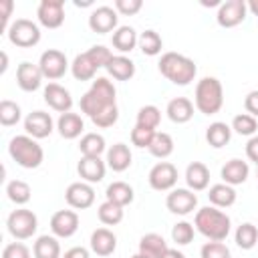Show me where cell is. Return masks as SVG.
I'll return each instance as SVG.
<instances>
[{
	"label": "cell",
	"instance_id": "obj_1",
	"mask_svg": "<svg viewBox=\"0 0 258 258\" xmlns=\"http://www.w3.org/2000/svg\"><path fill=\"white\" fill-rule=\"evenodd\" d=\"M117 109V89L107 77H97L91 89L81 97V111L93 121Z\"/></svg>",
	"mask_w": 258,
	"mask_h": 258
},
{
	"label": "cell",
	"instance_id": "obj_2",
	"mask_svg": "<svg viewBox=\"0 0 258 258\" xmlns=\"http://www.w3.org/2000/svg\"><path fill=\"white\" fill-rule=\"evenodd\" d=\"M194 228L212 242H224L232 230V220L226 212L214 206L200 208L194 218Z\"/></svg>",
	"mask_w": 258,
	"mask_h": 258
},
{
	"label": "cell",
	"instance_id": "obj_3",
	"mask_svg": "<svg viewBox=\"0 0 258 258\" xmlns=\"http://www.w3.org/2000/svg\"><path fill=\"white\" fill-rule=\"evenodd\" d=\"M157 69L167 81H171L173 85H179V87L189 85L198 75L196 62L189 56L179 54V52H163L157 62Z\"/></svg>",
	"mask_w": 258,
	"mask_h": 258
},
{
	"label": "cell",
	"instance_id": "obj_4",
	"mask_svg": "<svg viewBox=\"0 0 258 258\" xmlns=\"http://www.w3.org/2000/svg\"><path fill=\"white\" fill-rule=\"evenodd\" d=\"M194 105L204 115H216L224 107V87L216 77H204L196 85Z\"/></svg>",
	"mask_w": 258,
	"mask_h": 258
},
{
	"label": "cell",
	"instance_id": "obj_5",
	"mask_svg": "<svg viewBox=\"0 0 258 258\" xmlns=\"http://www.w3.org/2000/svg\"><path fill=\"white\" fill-rule=\"evenodd\" d=\"M10 157L24 169H36L44 161V151L40 143L30 135H16L8 143Z\"/></svg>",
	"mask_w": 258,
	"mask_h": 258
},
{
	"label": "cell",
	"instance_id": "obj_6",
	"mask_svg": "<svg viewBox=\"0 0 258 258\" xmlns=\"http://www.w3.org/2000/svg\"><path fill=\"white\" fill-rule=\"evenodd\" d=\"M6 228H8V232H10L12 238H16V240H28L38 230V218H36V214L32 210L18 208V210H14V212L8 214Z\"/></svg>",
	"mask_w": 258,
	"mask_h": 258
},
{
	"label": "cell",
	"instance_id": "obj_7",
	"mask_svg": "<svg viewBox=\"0 0 258 258\" xmlns=\"http://www.w3.org/2000/svg\"><path fill=\"white\" fill-rule=\"evenodd\" d=\"M6 36L18 48H32L40 42V28L28 18H16L6 30Z\"/></svg>",
	"mask_w": 258,
	"mask_h": 258
},
{
	"label": "cell",
	"instance_id": "obj_8",
	"mask_svg": "<svg viewBox=\"0 0 258 258\" xmlns=\"http://www.w3.org/2000/svg\"><path fill=\"white\" fill-rule=\"evenodd\" d=\"M38 67L42 71V77L48 79V81H58L60 77H64V73L69 71V60L64 56L62 50H56V48H48L40 54L38 58Z\"/></svg>",
	"mask_w": 258,
	"mask_h": 258
},
{
	"label": "cell",
	"instance_id": "obj_9",
	"mask_svg": "<svg viewBox=\"0 0 258 258\" xmlns=\"http://www.w3.org/2000/svg\"><path fill=\"white\" fill-rule=\"evenodd\" d=\"M147 181L155 191H171L177 183V167L169 161H159L149 169Z\"/></svg>",
	"mask_w": 258,
	"mask_h": 258
},
{
	"label": "cell",
	"instance_id": "obj_10",
	"mask_svg": "<svg viewBox=\"0 0 258 258\" xmlns=\"http://www.w3.org/2000/svg\"><path fill=\"white\" fill-rule=\"evenodd\" d=\"M248 14V4L246 0H226L220 4L216 12V20L222 28H234L244 22Z\"/></svg>",
	"mask_w": 258,
	"mask_h": 258
},
{
	"label": "cell",
	"instance_id": "obj_11",
	"mask_svg": "<svg viewBox=\"0 0 258 258\" xmlns=\"http://www.w3.org/2000/svg\"><path fill=\"white\" fill-rule=\"evenodd\" d=\"M165 206L175 216H187L198 208V196L189 187H173L165 198Z\"/></svg>",
	"mask_w": 258,
	"mask_h": 258
},
{
	"label": "cell",
	"instance_id": "obj_12",
	"mask_svg": "<svg viewBox=\"0 0 258 258\" xmlns=\"http://www.w3.org/2000/svg\"><path fill=\"white\" fill-rule=\"evenodd\" d=\"M119 12L111 6H97L91 14H89V28L97 34H107V32H115L119 26Z\"/></svg>",
	"mask_w": 258,
	"mask_h": 258
},
{
	"label": "cell",
	"instance_id": "obj_13",
	"mask_svg": "<svg viewBox=\"0 0 258 258\" xmlns=\"http://www.w3.org/2000/svg\"><path fill=\"white\" fill-rule=\"evenodd\" d=\"M36 18L44 28H58L64 22V2L62 0H40L36 8Z\"/></svg>",
	"mask_w": 258,
	"mask_h": 258
},
{
	"label": "cell",
	"instance_id": "obj_14",
	"mask_svg": "<svg viewBox=\"0 0 258 258\" xmlns=\"http://www.w3.org/2000/svg\"><path fill=\"white\" fill-rule=\"evenodd\" d=\"M52 129H54V121H52L50 113H46V111H32V113H28L24 117V131H26V135L34 137L36 141L48 137L52 133Z\"/></svg>",
	"mask_w": 258,
	"mask_h": 258
},
{
	"label": "cell",
	"instance_id": "obj_15",
	"mask_svg": "<svg viewBox=\"0 0 258 258\" xmlns=\"http://www.w3.org/2000/svg\"><path fill=\"white\" fill-rule=\"evenodd\" d=\"M79 230V214L75 210H58L50 218V232L56 238H71Z\"/></svg>",
	"mask_w": 258,
	"mask_h": 258
},
{
	"label": "cell",
	"instance_id": "obj_16",
	"mask_svg": "<svg viewBox=\"0 0 258 258\" xmlns=\"http://www.w3.org/2000/svg\"><path fill=\"white\" fill-rule=\"evenodd\" d=\"M64 200L75 210H87V208H91L95 204V189L87 181H75V183H71L67 187Z\"/></svg>",
	"mask_w": 258,
	"mask_h": 258
},
{
	"label": "cell",
	"instance_id": "obj_17",
	"mask_svg": "<svg viewBox=\"0 0 258 258\" xmlns=\"http://www.w3.org/2000/svg\"><path fill=\"white\" fill-rule=\"evenodd\" d=\"M42 97H44V103L52 109V111H56V113H69L71 111V107H73V97H71V93H69V89H64L62 85H58V83H48L46 87H44V91H42Z\"/></svg>",
	"mask_w": 258,
	"mask_h": 258
},
{
	"label": "cell",
	"instance_id": "obj_18",
	"mask_svg": "<svg viewBox=\"0 0 258 258\" xmlns=\"http://www.w3.org/2000/svg\"><path fill=\"white\" fill-rule=\"evenodd\" d=\"M42 79H44V77H42V71H40V67L34 64V62L24 60V62H20L18 69H16V85H18L24 93H34L36 89H40Z\"/></svg>",
	"mask_w": 258,
	"mask_h": 258
},
{
	"label": "cell",
	"instance_id": "obj_19",
	"mask_svg": "<svg viewBox=\"0 0 258 258\" xmlns=\"http://www.w3.org/2000/svg\"><path fill=\"white\" fill-rule=\"evenodd\" d=\"M77 171L81 175V181H87L93 185V183L103 181L105 171H107V161H103L101 157H81Z\"/></svg>",
	"mask_w": 258,
	"mask_h": 258
},
{
	"label": "cell",
	"instance_id": "obj_20",
	"mask_svg": "<svg viewBox=\"0 0 258 258\" xmlns=\"http://www.w3.org/2000/svg\"><path fill=\"white\" fill-rule=\"evenodd\" d=\"M117 248V236L109 230V228H97L91 234V252L105 258L111 256Z\"/></svg>",
	"mask_w": 258,
	"mask_h": 258
},
{
	"label": "cell",
	"instance_id": "obj_21",
	"mask_svg": "<svg viewBox=\"0 0 258 258\" xmlns=\"http://www.w3.org/2000/svg\"><path fill=\"white\" fill-rule=\"evenodd\" d=\"M248 173H250L248 163L242 161V159H238V157L226 161V163L222 165V169H220V175H222L224 183H228V185H232V187L244 183V181L248 179Z\"/></svg>",
	"mask_w": 258,
	"mask_h": 258
},
{
	"label": "cell",
	"instance_id": "obj_22",
	"mask_svg": "<svg viewBox=\"0 0 258 258\" xmlns=\"http://www.w3.org/2000/svg\"><path fill=\"white\" fill-rule=\"evenodd\" d=\"M131 159H133V155H131L129 145L115 143V145H111L107 149V159L105 161H107V167H111L113 171L121 173V171H125V169L131 167Z\"/></svg>",
	"mask_w": 258,
	"mask_h": 258
},
{
	"label": "cell",
	"instance_id": "obj_23",
	"mask_svg": "<svg viewBox=\"0 0 258 258\" xmlns=\"http://www.w3.org/2000/svg\"><path fill=\"white\" fill-rule=\"evenodd\" d=\"M185 183L191 191H202L210 185V169L202 161H191L185 167Z\"/></svg>",
	"mask_w": 258,
	"mask_h": 258
},
{
	"label": "cell",
	"instance_id": "obj_24",
	"mask_svg": "<svg viewBox=\"0 0 258 258\" xmlns=\"http://www.w3.org/2000/svg\"><path fill=\"white\" fill-rule=\"evenodd\" d=\"M56 129H58V135L62 139H77L81 137L83 129H85V121L79 113H62L56 121Z\"/></svg>",
	"mask_w": 258,
	"mask_h": 258
},
{
	"label": "cell",
	"instance_id": "obj_25",
	"mask_svg": "<svg viewBox=\"0 0 258 258\" xmlns=\"http://www.w3.org/2000/svg\"><path fill=\"white\" fill-rule=\"evenodd\" d=\"M165 113L169 117V121L181 125V123H187L191 117H194V103L187 99V97H175L167 103L165 107Z\"/></svg>",
	"mask_w": 258,
	"mask_h": 258
},
{
	"label": "cell",
	"instance_id": "obj_26",
	"mask_svg": "<svg viewBox=\"0 0 258 258\" xmlns=\"http://www.w3.org/2000/svg\"><path fill=\"white\" fill-rule=\"evenodd\" d=\"M105 69L109 77H113L115 81H129L135 75V62L125 54H113V58Z\"/></svg>",
	"mask_w": 258,
	"mask_h": 258
},
{
	"label": "cell",
	"instance_id": "obj_27",
	"mask_svg": "<svg viewBox=\"0 0 258 258\" xmlns=\"http://www.w3.org/2000/svg\"><path fill=\"white\" fill-rule=\"evenodd\" d=\"M236 198H238L236 189L232 185L224 183V181L222 183H214L208 189V200H210V204L214 208H230V206L236 204Z\"/></svg>",
	"mask_w": 258,
	"mask_h": 258
},
{
	"label": "cell",
	"instance_id": "obj_28",
	"mask_svg": "<svg viewBox=\"0 0 258 258\" xmlns=\"http://www.w3.org/2000/svg\"><path fill=\"white\" fill-rule=\"evenodd\" d=\"M111 42H113V48H117L121 54H125V52H131L137 46L139 36H137V32H135L133 26H119L113 32Z\"/></svg>",
	"mask_w": 258,
	"mask_h": 258
},
{
	"label": "cell",
	"instance_id": "obj_29",
	"mask_svg": "<svg viewBox=\"0 0 258 258\" xmlns=\"http://www.w3.org/2000/svg\"><path fill=\"white\" fill-rule=\"evenodd\" d=\"M79 151L83 157H101L107 153V143L101 133H85L79 141Z\"/></svg>",
	"mask_w": 258,
	"mask_h": 258
},
{
	"label": "cell",
	"instance_id": "obj_30",
	"mask_svg": "<svg viewBox=\"0 0 258 258\" xmlns=\"http://www.w3.org/2000/svg\"><path fill=\"white\" fill-rule=\"evenodd\" d=\"M133 198H135V191H133V187H131L129 183H125V181H113V183H109L107 189H105V200H109V202H113V204H117V206H121V208L129 206V204L133 202Z\"/></svg>",
	"mask_w": 258,
	"mask_h": 258
},
{
	"label": "cell",
	"instance_id": "obj_31",
	"mask_svg": "<svg viewBox=\"0 0 258 258\" xmlns=\"http://www.w3.org/2000/svg\"><path fill=\"white\" fill-rule=\"evenodd\" d=\"M32 254H34V258H62L58 238L48 236V234L38 236L34 246H32Z\"/></svg>",
	"mask_w": 258,
	"mask_h": 258
},
{
	"label": "cell",
	"instance_id": "obj_32",
	"mask_svg": "<svg viewBox=\"0 0 258 258\" xmlns=\"http://www.w3.org/2000/svg\"><path fill=\"white\" fill-rule=\"evenodd\" d=\"M232 139V127L226 125L224 121H214L208 125L206 129V141L214 147V149H220L224 145H228Z\"/></svg>",
	"mask_w": 258,
	"mask_h": 258
},
{
	"label": "cell",
	"instance_id": "obj_33",
	"mask_svg": "<svg viewBox=\"0 0 258 258\" xmlns=\"http://www.w3.org/2000/svg\"><path fill=\"white\" fill-rule=\"evenodd\" d=\"M167 242L163 240L161 234H155V232H149L145 236H141L139 240V252L149 256V258H159L165 250H167Z\"/></svg>",
	"mask_w": 258,
	"mask_h": 258
},
{
	"label": "cell",
	"instance_id": "obj_34",
	"mask_svg": "<svg viewBox=\"0 0 258 258\" xmlns=\"http://www.w3.org/2000/svg\"><path fill=\"white\" fill-rule=\"evenodd\" d=\"M71 73L77 81H95V73L97 67L91 62V58L87 56V52H81L73 58L71 62Z\"/></svg>",
	"mask_w": 258,
	"mask_h": 258
},
{
	"label": "cell",
	"instance_id": "obj_35",
	"mask_svg": "<svg viewBox=\"0 0 258 258\" xmlns=\"http://www.w3.org/2000/svg\"><path fill=\"white\" fill-rule=\"evenodd\" d=\"M173 149H175L173 137L169 133H165V131H157L155 137H153V141H151V145H149V153L153 157H157V159L169 157L173 153Z\"/></svg>",
	"mask_w": 258,
	"mask_h": 258
},
{
	"label": "cell",
	"instance_id": "obj_36",
	"mask_svg": "<svg viewBox=\"0 0 258 258\" xmlns=\"http://www.w3.org/2000/svg\"><path fill=\"white\" fill-rule=\"evenodd\" d=\"M234 240L238 244V248L242 250H252L256 244H258V228L250 222H244L236 228V234H234Z\"/></svg>",
	"mask_w": 258,
	"mask_h": 258
},
{
	"label": "cell",
	"instance_id": "obj_37",
	"mask_svg": "<svg viewBox=\"0 0 258 258\" xmlns=\"http://www.w3.org/2000/svg\"><path fill=\"white\" fill-rule=\"evenodd\" d=\"M137 46L145 56H157L161 52V48H163V40L155 30H143L139 34Z\"/></svg>",
	"mask_w": 258,
	"mask_h": 258
},
{
	"label": "cell",
	"instance_id": "obj_38",
	"mask_svg": "<svg viewBox=\"0 0 258 258\" xmlns=\"http://www.w3.org/2000/svg\"><path fill=\"white\" fill-rule=\"evenodd\" d=\"M6 196H8V200H10L12 204L24 206V204L30 202L32 191H30V185H28L26 181H22V179H12V181L6 183Z\"/></svg>",
	"mask_w": 258,
	"mask_h": 258
},
{
	"label": "cell",
	"instance_id": "obj_39",
	"mask_svg": "<svg viewBox=\"0 0 258 258\" xmlns=\"http://www.w3.org/2000/svg\"><path fill=\"white\" fill-rule=\"evenodd\" d=\"M97 216H99V220L105 226H117L123 220V208L117 206V204H113V202H109V200H105L97 208Z\"/></svg>",
	"mask_w": 258,
	"mask_h": 258
},
{
	"label": "cell",
	"instance_id": "obj_40",
	"mask_svg": "<svg viewBox=\"0 0 258 258\" xmlns=\"http://www.w3.org/2000/svg\"><path fill=\"white\" fill-rule=\"evenodd\" d=\"M22 119V111L20 105L10 101V99H2L0 101V123L4 127H12Z\"/></svg>",
	"mask_w": 258,
	"mask_h": 258
},
{
	"label": "cell",
	"instance_id": "obj_41",
	"mask_svg": "<svg viewBox=\"0 0 258 258\" xmlns=\"http://www.w3.org/2000/svg\"><path fill=\"white\" fill-rule=\"evenodd\" d=\"M232 131H236L238 135H244V137H254L256 131H258V121L248 115V113H240L232 119Z\"/></svg>",
	"mask_w": 258,
	"mask_h": 258
},
{
	"label": "cell",
	"instance_id": "obj_42",
	"mask_svg": "<svg viewBox=\"0 0 258 258\" xmlns=\"http://www.w3.org/2000/svg\"><path fill=\"white\" fill-rule=\"evenodd\" d=\"M159 123H161V111H159L155 105H143V107L137 111L135 125L149 127V129H157Z\"/></svg>",
	"mask_w": 258,
	"mask_h": 258
},
{
	"label": "cell",
	"instance_id": "obj_43",
	"mask_svg": "<svg viewBox=\"0 0 258 258\" xmlns=\"http://www.w3.org/2000/svg\"><path fill=\"white\" fill-rule=\"evenodd\" d=\"M194 234H196V228L194 224L181 220L177 222L173 228H171V240L177 244V246H187L191 240H194Z\"/></svg>",
	"mask_w": 258,
	"mask_h": 258
},
{
	"label": "cell",
	"instance_id": "obj_44",
	"mask_svg": "<svg viewBox=\"0 0 258 258\" xmlns=\"http://www.w3.org/2000/svg\"><path fill=\"white\" fill-rule=\"evenodd\" d=\"M155 129H149V127H141V125H135L131 129V143L139 149H149L153 137H155Z\"/></svg>",
	"mask_w": 258,
	"mask_h": 258
},
{
	"label": "cell",
	"instance_id": "obj_45",
	"mask_svg": "<svg viewBox=\"0 0 258 258\" xmlns=\"http://www.w3.org/2000/svg\"><path fill=\"white\" fill-rule=\"evenodd\" d=\"M200 258H232V254H230V248L224 242L208 240L200 250Z\"/></svg>",
	"mask_w": 258,
	"mask_h": 258
},
{
	"label": "cell",
	"instance_id": "obj_46",
	"mask_svg": "<svg viewBox=\"0 0 258 258\" xmlns=\"http://www.w3.org/2000/svg\"><path fill=\"white\" fill-rule=\"evenodd\" d=\"M87 56L91 58V62H93L97 69H105V67L109 64V60L113 58V52H111L107 46H103V44H95V46H91V48L87 50Z\"/></svg>",
	"mask_w": 258,
	"mask_h": 258
},
{
	"label": "cell",
	"instance_id": "obj_47",
	"mask_svg": "<svg viewBox=\"0 0 258 258\" xmlns=\"http://www.w3.org/2000/svg\"><path fill=\"white\" fill-rule=\"evenodd\" d=\"M2 258H30V250L22 242H10L4 246Z\"/></svg>",
	"mask_w": 258,
	"mask_h": 258
},
{
	"label": "cell",
	"instance_id": "obj_48",
	"mask_svg": "<svg viewBox=\"0 0 258 258\" xmlns=\"http://www.w3.org/2000/svg\"><path fill=\"white\" fill-rule=\"evenodd\" d=\"M143 8L141 0H115V10L123 16H133Z\"/></svg>",
	"mask_w": 258,
	"mask_h": 258
},
{
	"label": "cell",
	"instance_id": "obj_49",
	"mask_svg": "<svg viewBox=\"0 0 258 258\" xmlns=\"http://www.w3.org/2000/svg\"><path fill=\"white\" fill-rule=\"evenodd\" d=\"M244 109L248 115H252L254 119H258V91H250L244 99Z\"/></svg>",
	"mask_w": 258,
	"mask_h": 258
},
{
	"label": "cell",
	"instance_id": "obj_50",
	"mask_svg": "<svg viewBox=\"0 0 258 258\" xmlns=\"http://www.w3.org/2000/svg\"><path fill=\"white\" fill-rule=\"evenodd\" d=\"M12 8H14V2L12 0H4L2 2V30L6 32L10 28V16H12Z\"/></svg>",
	"mask_w": 258,
	"mask_h": 258
},
{
	"label": "cell",
	"instance_id": "obj_51",
	"mask_svg": "<svg viewBox=\"0 0 258 258\" xmlns=\"http://www.w3.org/2000/svg\"><path fill=\"white\" fill-rule=\"evenodd\" d=\"M246 157L258 165V135L248 139V143H246Z\"/></svg>",
	"mask_w": 258,
	"mask_h": 258
},
{
	"label": "cell",
	"instance_id": "obj_52",
	"mask_svg": "<svg viewBox=\"0 0 258 258\" xmlns=\"http://www.w3.org/2000/svg\"><path fill=\"white\" fill-rule=\"evenodd\" d=\"M62 258H91V256H89V250H87V248H83V246H73V248H69V250L62 254Z\"/></svg>",
	"mask_w": 258,
	"mask_h": 258
},
{
	"label": "cell",
	"instance_id": "obj_53",
	"mask_svg": "<svg viewBox=\"0 0 258 258\" xmlns=\"http://www.w3.org/2000/svg\"><path fill=\"white\" fill-rule=\"evenodd\" d=\"M159 258H185V256H183V252H179L177 248H167Z\"/></svg>",
	"mask_w": 258,
	"mask_h": 258
},
{
	"label": "cell",
	"instance_id": "obj_54",
	"mask_svg": "<svg viewBox=\"0 0 258 258\" xmlns=\"http://www.w3.org/2000/svg\"><path fill=\"white\" fill-rule=\"evenodd\" d=\"M248 12H252L254 16H258V0H248Z\"/></svg>",
	"mask_w": 258,
	"mask_h": 258
},
{
	"label": "cell",
	"instance_id": "obj_55",
	"mask_svg": "<svg viewBox=\"0 0 258 258\" xmlns=\"http://www.w3.org/2000/svg\"><path fill=\"white\" fill-rule=\"evenodd\" d=\"M75 6H77V8H87V6H93V0H85V2L75 0Z\"/></svg>",
	"mask_w": 258,
	"mask_h": 258
},
{
	"label": "cell",
	"instance_id": "obj_56",
	"mask_svg": "<svg viewBox=\"0 0 258 258\" xmlns=\"http://www.w3.org/2000/svg\"><path fill=\"white\" fill-rule=\"evenodd\" d=\"M6 69H8V54L2 52V69H0V73H6Z\"/></svg>",
	"mask_w": 258,
	"mask_h": 258
},
{
	"label": "cell",
	"instance_id": "obj_57",
	"mask_svg": "<svg viewBox=\"0 0 258 258\" xmlns=\"http://www.w3.org/2000/svg\"><path fill=\"white\" fill-rule=\"evenodd\" d=\"M131 258H149V256H145V254H141V252H137V254H133Z\"/></svg>",
	"mask_w": 258,
	"mask_h": 258
},
{
	"label": "cell",
	"instance_id": "obj_58",
	"mask_svg": "<svg viewBox=\"0 0 258 258\" xmlns=\"http://www.w3.org/2000/svg\"><path fill=\"white\" fill-rule=\"evenodd\" d=\"M256 177H258V165H256Z\"/></svg>",
	"mask_w": 258,
	"mask_h": 258
}]
</instances>
